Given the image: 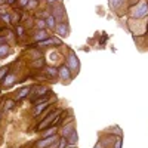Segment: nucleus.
Listing matches in <instances>:
<instances>
[{"label":"nucleus","instance_id":"obj_12","mask_svg":"<svg viewBox=\"0 0 148 148\" xmlns=\"http://www.w3.org/2000/svg\"><path fill=\"white\" fill-rule=\"evenodd\" d=\"M46 76H47L49 79H55V77H58V70L53 68V67H47V68H46Z\"/></svg>","mask_w":148,"mask_h":148},{"label":"nucleus","instance_id":"obj_23","mask_svg":"<svg viewBox=\"0 0 148 148\" xmlns=\"http://www.w3.org/2000/svg\"><path fill=\"white\" fill-rule=\"evenodd\" d=\"M8 71H9V68H8V67H3V68H0V79H2L3 76H8V74H9Z\"/></svg>","mask_w":148,"mask_h":148},{"label":"nucleus","instance_id":"obj_20","mask_svg":"<svg viewBox=\"0 0 148 148\" xmlns=\"http://www.w3.org/2000/svg\"><path fill=\"white\" fill-rule=\"evenodd\" d=\"M67 145H68L67 138H61V139H59V142H58V148H67Z\"/></svg>","mask_w":148,"mask_h":148},{"label":"nucleus","instance_id":"obj_6","mask_svg":"<svg viewBox=\"0 0 148 148\" xmlns=\"http://www.w3.org/2000/svg\"><path fill=\"white\" fill-rule=\"evenodd\" d=\"M45 92H49L46 86H36V88L31 89L30 93H31L33 98H39V96H42V93H45Z\"/></svg>","mask_w":148,"mask_h":148},{"label":"nucleus","instance_id":"obj_27","mask_svg":"<svg viewBox=\"0 0 148 148\" xmlns=\"http://www.w3.org/2000/svg\"><path fill=\"white\" fill-rule=\"evenodd\" d=\"M16 33L19 34V37H22V34H24V30H22V27H18V28H16Z\"/></svg>","mask_w":148,"mask_h":148},{"label":"nucleus","instance_id":"obj_14","mask_svg":"<svg viewBox=\"0 0 148 148\" xmlns=\"http://www.w3.org/2000/svg\"><path fill=\"white\" fill-rule=\"evenodd\" d=\"M47 107H49V104H47V102H43V104L36 105V108H34V116H39V114L42 113V111H45Z\"/></svg>","mask_w":148,"mask_h":148},{"label":"nucleus","instance_id":"obj_28","mask_svg":"<svg viewBox=\"0 0 148 148\" xmlns=\"http://www.w3.org/2000/svg\"><path fill=\"white\" fill-rule=\"evenodd\" d=\"M14 2H15V0H8V5H12Z\"/></svg>","mask_w":148,"mask_h":148},{"label":"nucleus","instance_id":"obj_1","mask_svg":"<svg viewBox=\"0 0 148 148\" xmlns=\"http://www.w3.org/2000/svg\"><path fill=\"white\" fill-rule=\"evenodd\" d=\"M148 15V2L147 0H141V2L130 10V16L133 19H142Z\"/></svg>","mask_w":148,"mask_h":148},{"label":"nucleus","instance_id":"obj_13","mask_svg":"<svg viewBox=\"0 0 148 148\" xmlns=\"http://www.w3.org/2000/svg\"><path fill=\"white\" fill-rule=\"evenodd\" d=\"M10 53V47L5 43V45H0V58H5Z\"/></svg>","mask_w":148,"mask_h":148},{"label":"nucleus","instance_id":"obj_10","mask_svg":"<svg viewBox=\"0 0 148 148\" xmlns=\"http://www.w3.org/2000/svg\"><path fill=\"white\" fill-rule=\"evenodd\" d=\"M68 64H70L71 70H77V68H79V62H77V59H76V55H74L73 52H71L70 56H68Z\"/></svg>","mask_w":148,"mask_h":148},{"label":"nucleus","instance_id":"obj_19","mask_svg":"<svg viewBox=\"0 0 148 148\" xmlns=\"http://www.w3.org/2000/svg\"><path fill=\"white\" fill-rule=\"evenodd\" d=\"M31 67L33 68H42L43 67V58H37V61L31 64Z\"/></svg>","mask_w":148,"mask_h":148},{"label":"nucleus","instance_id":"obj_5","mask_svg":"<svg viewBox=\"0 0 148 148\" xmlns=\"http://www.w3.org/2000/svg\"><path fill=\"white\" fill-rule=\"evenodd\" d=\"M53 141H56V138H55V136L43 138V139H40L39 142L36 144V147H37V148H47V147H51V145H52V142H53Z\"/></svg>","mask_w":148,"mask_h":148},{"label":"nucleus","instance_id":"obj_9","mask_svg":"<svg viewBox=\"0 0 148 148\" xmlns=\"http://www.w3.org/2000/svg\"><path fill=\"white\" fill-rule=\"evenodd\" d=\"M45 19H46V24H47V27H49V28H52V30L56 28L58 24H56V18H55L53 15H47Z\"/></svg>","mask_w":148,"mask_h":148},{"label":"nucleus","instance_id":"obj_17","mask_svg":"<svg viewBox=\"0 0 148 148\" xmlns=\"http://www.w3.org/2000/svg\"><path fill=\"white\" fill-rule=\"evenodd\" d=\"M55 133H56V129L53 127V126H51L47 129V132H45L43 133V138H49V136H55Z\"/></svg>","mask_w":148,"mask_h":148},{"label":"nucleus","instance_id":"obj_25","mask_svg":"<svg viewBox=\"0 0 148 148\" xmlns=\"http://www.w3.org/2000/svg\"><path fill=\"white\" fill-rule=\"evenodd\" d=\"M59 2H61V0H46L47 5H53V6H55L56 3H59Z\"/></svg>","mask_w":148,"mask_h":148},{"label":"nucleus","instance_id":"obj_2","mask_svg":"<svg viewBox=\"0 0 148 148\" xmlns=\"http://www.w3.org/2000/svg\"><path fill=\"white\" fill-rule=\"evenodd\" d=\"M58 77L64 82H70L73 79V74H71V70L68 65H62L59 70H58Z\"/></svg>","mask_w":148,"mask_h":148},{"label":"nucleus","instance_id":"obj_7","mask_svg":"<svg viewBox=\"0 0 148 148\" xmlns=\"http://www.w3.org/2000/svg\"><path fill=\"white\" fill-rule=\"evenodd\" d=\"M16 82V76L15 74H8V76L3 79V86L5 88H10V86H14V83Z\"/></svg>","mask_w":148,"mask_h":148},{"label":"nucleus","instance_id":"obj_24","mask_svg":"<svg viewBox=\"0 0 148 148\" xmlns=\"http://www.w3.org/2000/svg\"><path fill=\"white\" fill-rule=\"evenodd\" d=\"M18 3H19V6H22V8H27L28 0H18Z\"/></svg>","mask_w":148,"mask_h":148},{"label":"nucleus","instance_id":"obj_18","mask_svg":"<svg viewBox=\"0 0 148 148\" xmlns=\"http://www.w3.org/2000/svg\"><path fill=\"white\" fill-rule=\"evenodd\" d=\"M123 2H125V0H110V6L113 8V9H117Z\"/></svg>","mask_w":148,"mask_h":148},{"label":"nucleus","instance_id":"obj_22","mask_svg":"<svg viewBox=\"0 0 148 148\" xmlns=\"http://www.w3.org/2000/svg\"><path fill=\"white\" fill-rule=\"evenodd\" d=\"M37 5H39V0H28L27 8L28 9H34V8H37Z\"/></svg>","mask_w":148,"mask_h":148},{"label":"nucleus","instance_id":"obj_26","mask_svg":"<svg viewBox=\"0 0 148 148\" xmlns=\"http://www.w3.org/2000/svg\"><path fill=\"white\" fill-rule=\"evenodd\" d=\"M3 14H6V8H5V5H0V16Z\"/></svg>","mask_w":148,"mask_h":148},{"label":"nucleus","instance_id":"obj_15","mask_svg":"<svg viewBox=\"0 0 148 148\" xmlns=\"http://www.w3.org/2000/svg\"><path fill=\"white\" fill-rule=\"evenodd\" d=\"M77 139H79V136H77V132H76V130H74L70 136L67 138V141H68L70 145H76V144H77Z\"/></svg>","mask_w":148,"mask_h":148},{"label":"nucleus","instance_id":"obj_21","mask_svg":"<svg viewBox=\"0 0 148 148\" xmlns=\"http://www.w3.org/2000/svg\"><path fill=\"white\" fill-rule=\"evenodd\" d=\"M14 105H15V101L14 99H8L5 102V110H12V108H14Z\"/></svg>","mask_w":148,"mask_h":148},{"label":"nucleus","instance_id":"obj_4","mask_svg":"<svg viewBox=\"0 0 148 148\" xmlns=\"http://www.w3.org/2000/svg\"><path fill=\"white\" fill-rule=\"evenodd\" d=\"M55 31L61 36V37H67L68 36V25H67V22H59L58 25H56V28H55Z\"/></svg>","mask_w":148,"mask_h":148},{"label":"nucleus","instance_id":"obj_11","mask_svg":"<svg viewBox=\"0 0 148 148\" xmlns=\"http://www.w3.org/2000/svg\"><path fill=\"white\" fill-rule=\"evenodd\" d=\"M76 130L74 129V123H70V125H65V127H64V132H62V136L64 138H68L70 135Z\"/></svg>","mask_w":148,"mask_h":148},{"label":"nucleus","instance_id":"obj_16","mask_svg":"<svg viewBox=\"0 0 148 148\" xmlns=\"http://www.w3.org/2000/svg\"><path fill=\"white\" fill-rule=\"evenodd\" d=\"M46 27H47L46 19H37V21H36V28H37V30H45Z\"/></svg>","mask_w":148,"mask_h":148},{"label":"nucleus","instance_id":"obj_3","mask_svg":"<svg viewBox=\"0 0 148 148\" xmlns=\"http://www.w3.org/2000/svg\"><path fill=\"white\" fill-rule=\"evenodd\" d=\"M33 37H34V40H36L37 43H42V42L47 40L51 36L47 34V31H46V30H37V31L34 33V36H33Z\"/></svg>","mask_w":148,"mask_h":148},{"label":"nucleus","instance_id":"obj_8","mask_svg":"<svg viewBox=\"0 0 148 148\" xmlns=\"http://www.w3.org/2000/svg\"><path fill=\"white\" fill-rule=\"evenodd\" d=\"M30 92H31V88H28V86L19 89V90L16 92V99H24V98H25L27 95H30Z\"/></svg>","mask_w":148,"mask_h":148},{"label":"nucleus","instance_id":"obj_29","mask_svg":"<svg viewBox=\"0 0 148 148\" xmlns=\"http://www.w3.org/2000/svg\"><path fill=\"white\" fill-rule=\"evenodd\" d=\"M0 5H5V0H0Z\"/></svg>","mask_w":148,"mask_h":148}]
</instances>
